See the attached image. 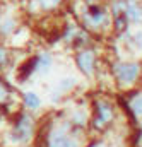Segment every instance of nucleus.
I'll return each instance as SVG.
<instances>
[{"instance_id":"nucleus-11","label":"nucleus","mask_w":142,"mask_h":147,"mask_svg":"<svg viewBox=\"0 0 142 147\" xmlns=\"http://www.w3.org/2000/svg\"><path fill=\"white\" fill-rule=\"evenodd\" d=\"M60 2H62V0H39V3H41V7H43L45 10H51V9H55V7H58Z\"/></svg>"},{"instance_id":"nucleus-4","label":"nucleus","mask_w":142,"mask_h":147,"mask_svg":"<svg viewBox=\"0 0 142 147\" xmlns=\"http://www.w3.org/2000/svg\"><path fill=\"white\" fill-rule=\"evenodd\" d=\"M84 19H86V24H87L89 28H101V26L106 22V12H105L103 7L93 5V7L87 9Z\"/></svg>"},{"instance_id":"nucleus-15","label":"nucleus","mask_w":142,"mask_h":147,"mask_svg":"<svg viewBox=\"0 0 142 147\" xmlns=\"http://www.w3.org/2000/svg\"><path fill=\"white\" fill-rule=\"evenodd\" d=\"M5 60H7V50L0 46V65L5 63Z\"/></svg>"},{"instance_id":"nucleus-2","label":"nucleus","mask_w":142,"mask_h":147,"mask_svg":"<svg viewBox=\"0 0 142 147\" xmlns=\"http://www.w3.org/2000/svg\"><path fill=\"white\" fill-rule=\"evenodd\" d=\"M48 147H80L79 142L70 137L64 128H57L50 134L48 139Z\"/></svg>"},{"instance_id":"nucleus-1","label":"nucleus","mask_w":142,"mask_h":147,"mask_svg":"<svg viewBox=\"0 0 142 147\" xmlns=\"http://www.w3.org/2000/svg\"><path fill=\"white\" fill-rule=\"evenodd\" d=\"M113 70L122 84H132L139 75V65L137 63H116Z\"/></svg>"},{"instance_id":"nucleus-9","label":"nucleus","mask_w":142,"mask_h":147,"mask_svg":"<svg viewBox=\"0 0 142 147\" xmlns=\"http://www.w3.org/2000/svg\"><path fill=\"white\" fill-rule=\"evenodd\" d=\"M24 103H26V106L31 108V110L39 108V98H38L36 94H33V92H28V94L24 96Z\"/></svg>"},{"instance_id":"nucleus-8","label":"nucleus","mask_w":142,"mask_h":147,"mask_svg":"<svg viewBox=\"0 0 142 147\" xmlns=\"http://www.w3.org/2000/svg\"><path fill=\"white\" fill-rule=\"evenodd\" d=\"M14 28H16V21H14V19L5 17V19L0 21V33H2V34H9V33H12Z\"/></svg>"},{"instance_id":"nucleus-13","label":"nucleus","mask_w":142,"mask_h":147,"mask_svg":"<svg viewBox=\"0 0 142 147\" xmlns=\"http://www.w3.org/2000/svg\"><path fill=\"white\" fill-rule=\"evenodd\" d=\"M132 110L135 111L137 115H141L142 113V96H137V98L132 101Z\"/></svg>"},{"instance_id":"nucleus-14","label":"nucleus","mask_w":142,"mask_h":147,"mask_svg":"<svg viewBox=\"0 0 142 147\" xmlns=\"http://www.w3.org/2000/svg\"><path fill=\"white\" fill-rule=\"evenodd\" d=\"M7 96H9V89H7V87L0 82V103H5Z\"/></svg>"},{"instance_id":"nucleus-5","label":"nucleus","mask_w":142,"mask_h":147,"mask_svg":"<svg viewBox=\"0 0 142 147\" xmlns=\"http://www.w3.org/2000/svg\"><path fill=\"white\" fill-rule=\"evenodd\" d=\"M77 65L84 74L91 75L94 72V53L91 50H84L77 55Z\"/></svg>"},{"instance_id":"nucleus-10","label":"nucleus","mask_w":142,"mask_h":147,"mask_svg":"<svg viewBox=\"0 0 142 147\" xmlns=\"http://www.w3.org/2000/svg\"><path fill=\"white\" fill-rule=\"evenodd\" d=\"M127 19H125V16L122 14V16H116L115 17V29L118 31V33H122V31H125V28H127Z\"/></svg>"},{"instance_id":"nucleus-7","label":"nucleus","mask_w":142,"mask_h":147,"mask_svg":"<svg viewBox=\"0 0 142 147\" xmlns=\"http://www.w3.org/2000/svg\"><path fill=\"white\" fill-rule=\"evenodd\" d=\"M123 16H125V19L130 21V22H142V7L137 2L128 0V2H125Z\"/></svg>"},{"instance_id":"nucleus-12","label":"nucleus","mask_w":142,"mask_h":147,"mask_svg":"<svg viewBox=\"0 0 142 147\" xmlns=\"http://www.w3.org/2000/svg\"><path fill=\"white\" fill-rule=\"evenodd\" d=\"M50 63H51V58H50V55H41L39 58H38V67L39 69H48L50 67Z\"/></svg>"},{"instance_id":"nucleus-6","label":"nucleus","mask_w":142,"mask_h":147,"mask_svg":"<svg viewBox=\"0 0 142 147\" xmlns=\"http://www.w3.org/2000/svg\"><path fill=\"white\" fill-rule=\"evenodd\" d=\"M113 118V110L108 103H98V116H96V128H105Z\"/></svg>"},{"instance_id":"nucleus-3","label":"nucleus","mask_w":142,"mask_h":147,"mask_svg":"<svg viewBox=\"0 0 142 147\" xmlns=\"http://www.w3.org/2000/svg\"><path fill=\"white\" fill-rule=\"evenodd\" d=\"M33 134V120L28 116V115H22L17 123H16V128H14V139L19 140V142H26Z\"/></svg>"}]
</instances>
